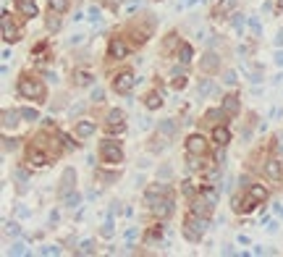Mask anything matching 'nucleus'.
Returning <instances> with one entry per match:
<instances>
[{"instance_id": "nucleus-31", "label": "nucleus", "mask_w": 283, "mask_h": 257, "mask_svg": "<svg viewBox=\"0 0 283 257\" xmlns=\"http://www.w3.org/2000/svg\"><path fill=\"white\" fill-rule=\"evenodd\" d=\"M55 137H58V139H61V142H63V145H66V147H68V150H76V147H79V142H74V139H71V137H68V134H63V131H55Z\"/></svg>"}, {"instance_id": "nucleus-16", "label": "nucleus", "mask_w": 283, "mask_h": 257, "mask_svg": "<svg viewBox=\"0 0 283 257\" xmlns=\"http://www.w3.org/2000/svg\"><path fill=\"white\" fill-rule=\"evenodd\" d=\"M212 142H215L218 147H226L231 142V131L226 128V124H220V126L212 128Z\"/></svg>"}, {"instance_id": "nucleus-45", "label": "nucleus", "mask_w": 283, "mask_h": 257, "mask_svg": "<svg viewBox=\"0 0 283 257\" xmlns=\"http://www.w3.org/2000/svg\"><path fill=\"white\" fill-rule=\"evenodd\" d=\"M176 37H178V34H168V40H165V48H163V50H171L173 45H176Z\"/></svg>"}, {"instance_id": "nucleus-49", "label": "nucleus", "mask_w": 283, "mask_h": 257, "mask_svg": "<svg viewBox=\"0 0 283 257\" xmlns=\"http://www.w3.org/2000/svg\"><path fill=\"white\" fill-rule=\"evenodd\" d=\"M102 181H115V173H100Z\"/></svg>"}, {"instance_id": "nucleus-44", "label": "nucleus", "mask_w": 283, "mask_h": 257, "mask_svg": "<svg viewBox=\"0 0 283 257\" xmlns=\"http://www.w3.org/2000/svg\"><path fill=\"white\" fill-rule=\"evenodd\" d=\"M3 150H16V139H3Z\"/></svg>"}, {"instance_id": "nucleus-33", "label": "nucleus", "mask_w": 283, "mask_h": 257, "mask_svg": "<svg viewBox=\"0 0 283 257\" xmlns=\"http://www.w3.org/2000/svg\"><path fill=\"white\" fill-rule=\"evenodd\" d=\"M58 16H61V14H55V11L50 14V18H47V29H50V32H58V29H61V18H58Z\"/></svg>"}, {"instance_id": "nucleus-17", "label": "nucleus", "mask_w": 283, "mask_h": 257, "mask_svg": "<svg viewBox=\"0 0 283 257\" xmlns=\"http://www.w3.org/2000/svg\"><path fill=\"white\" fill-rule=\"evenodd\" d=\"M165 194H168V186H165V184H152L150 189H147L144 200L150 202V205H155V202L160 200V197H165Z\"/></svg>"}, {"instance_id": "nucleus-5", "label": "nucleus", "mask_w": 283, "mask_h": 257, "mask_svg": "<svg viewBox=\"0 0 283 257\" xmlns=\"http://www.w3.org/2000/svg\"><path fill=\"white\" fill-rule=\"evenodd\" d=\"M134 84H137V79H134L131 71H121V74L113 79V89H115L118 95H128V92L134 89Z\"/></svg>"}, {"instance_id": "nucleus-22", "label": "nucleus", "mask_w": 283, "mask_h": 257, "mask_svg": "<svg viewBox=\"0 0 283 257\" xmlns=\"http://www.w3.org/2000/svg\"><path fill=\"white\" fill-rule=\"evenodd\" d=\"M144 105H147V111H157V108L163 105V95H160V92H150L144 97Z\"/></svg>"}, {"instance_id": "nucleus-54", "label": "nucleus", "mask_w": 283, "mask_h": 257, "mask_svg": "<svg viewBox=\"0 0 283 257\" xmlns=\"http://www.w3.org/2000/svg\"><path fill=\"white\" fill-rule=\"evenodd\" d=\"M278 8H281V11H283V0H278Z\"/></svg>"}, {"instance_id": "nucleus-3", "label": "nucleus", "mask_w": 283, "mask_h": 257, "mask_svg": "<svg viewBox=\"0 0 283 257\" xmlns=\"http://www.w3.org/2000/svg\"><path fill=\"white\" fill-rule=\"evenodd\" d=\"M265 200H267V189H265V186H262V184H249L247 186V197H244V205H241L244 213H252L257 205H262Z\"/></svg>"}, {"instance_id": "nucleus-26", "label": "nucleus", "mask_w": 283, "mask_h": 257, "mask_svg": "<svg viewBox=\"0 0 283 257\" xmlns=\"http://www.w3.org/2000/svg\"><path fill=\"white\" fill-rule=\"evenodd\" d=\"M160 131H163L165 137H173V134H176V121H173V118L160 121Z\"/></svg>"}, {"instance_id": "nucleus-48", "label": "nucleus", "mask_w": 283, "mask_h": 257, "mask_svg": "<svg viewBox=\"0 0 283 257\" xmlns=\"http://www.w3.org/2000/svg\"><path fill=\"white\" fill-rule=\"evenodd\" d=\"M184 194H194V189H191V181H184Z\"/></svg>"}, {"instance_id": "nucleus-25", "label": "nucleus", "mask_w": 283, "mask_h": 257, "mask_svg": "<svg viewBox=\"0 0 283 257\" xmlns=\"http://www.w3.org/2000/svg\"><path fill=\"white\" fill-rule=\"evenodd\" d=\"M74 84H79V87L92 84V74L89 71H74Z\"/></svg>"}, {"instance_id": "nucleus-4", "label": "nucleus", "mask_w": 283, "mask_h": 257, "mask_svg": "<svg viewBox=\"0 0 283 257\" xmlns=\"http://www.w3.org/2000/svg\"><path fill=\"white\" fill-rule=\"evenodd\" d=\"M100 158L105 160L108 165H118V163H124V150H121L118 142L105 139V142H100Z\"/></svg>"}, {"instance_id": "nucleus-30", "label": "nucleus", "mask_w": 283, "mask_h": 257, "mask_svg": "<svg viewBox=\"0 0 283 257\" xmlns=\"http://www.w3.org/2000/svg\"><path fill=\"white\" fill-rule=\"evenodd\" d=\"M21 118H24V121H31V124H34V121H40V113H37L34 108H21Z\"/></svg>"}, {"instance_id": "nucleus-19", "label": "nucleus", "mask_w": 283, "mask_h": 257, "mask_svg": "<svg viewBox=\"0 0 283 257\" xmlns=\"http://www.w3.org/2000/svg\"><path fill=\"white\" fill-rule=\"evenodd\" d=\"M94 131H97V126L92 121H76V137L79 139H89Z\"/></svg>"}, {"instance_id": "nucleus-28", "label": "nucleus", "mask_w": 283, "mask_h": 257, "mask_svg": "<svg viewBox=\"0 0 283 257\" xmlns=\"http://www.w3.org/2000/svg\"><path fill=\"white\" fill-rule=\"evenodd\" d=\"M50 11H55V14H66L68 11V0H47Z\"/></svg>"}, {"instance_id": "nucleus-42", "label": "nucleus", "mask_w": 283, "mask_h": 257, "mask_svg": "<svg viewBox=\"0 0 283 257\" xmlns=\"http://www.w3.org/2000/svg\"><path fill=\"white\" fill-rule=\"evenodd\" d=\"M173 87H176V89H184V87H186V76H184V74H181V76L176 74V81H173Z\"/></svg>"}, {"instance_id": "nucleus-53", "label": "nucleus", "mask_w": 283, "mask_h": 257, "mask_svg": "<svg viewBox=\"0 0 283 257\" xmlns=\"http://www.w3.org/2000/svg\"><path fill=\"white\" fill-rule=\"evenodd\" d=\"M275 139H278V147L283 150V131H281V134H278V137H275Z\"/></svg>"}, {"instance_id": "nucleus-14", "label": "nucleus", "mask_w": 283, "mask_h": 257, "mask_svg": "<svg viewBox=\"0 0 283 257\" xmlns=\"http://www.w3.org/2000/svg\"><path fill=\"white\" fill-rule=\"evenodd\" d=\"M226 118H228V113L223 111V105L220 108H210L207 113H204V121L212 126H220V124H226Z\"/></svg>"}, {"instance_id": "nucleus-9", "label": "nucleus", "mask_w": 283, "mask_h": 257, "mask_svg": "<svg viewBox=\"0 0 283 257\" xmlns=\"http://www.w3.org/2000/svg\"><path fill=\"white\" fill-rule=\"evenodd\" d=\"M74 189H76V171H74V168H66V171H63V176H61V186H58V197L68 194V192H74Z\"/></svg>"}, {"instance_id": "nucleus-20", "label": "nucleus", "mask_w": 283, "mask_h": 257, "mask_svg": "<svg viewBox=\"0 0 283 257\" xmlns=\"http://www.w3.org/2000/svg\"><path fill=\"white\" fill-rule=\"evenodd\" d=\"M218 66H220V61H218L215 53H204V55H202V71H204V74L218 71Z\"/></svg>"}, {"instance_id": "nucleus-40", "label": "nucleus", "mask_w": 283, "mask_h": 257, "mask_svg": "<svg viewBox=\"0 0 283 257\" xmlns=\"http://www.w3.org/2000/svg\"><path fill=\"white\" fill-rule=\"evenodd\" d=\"M249 27H252V32H254V34H257V37H260V34H262V29H260V21H257V18H254V16H249Z\"/></svg>"}, {"instance_id": "nucleus-7", "label": "nucleus", "mask_w": 283, "mask_h": 257, "mask_svg": "<svg viewBox=\"0 0 283 257\" xmlns=\"http://www.w3.org/2000/svg\"><path fill=\"white\" fill-rule=\"evenodd\" d=\"M186 152H189V155H204V152H207V139H204L202 134H191V137L186 139Z\"/></svg>"}, {"instance_id": "nucleus-35", "label": "nucleus", "mask_w": 283, "mask_h": 257, "mask_svg": "<svg viewBox=\"0 0 283 257\" xmlns=\"http://www.w3.org/2000/svg\"><path fill=\"white\" fill-rule=\"evenodd\" d=\"M202 194L207 197L212 205H218V192H215V189H210V186H202Z\"/></svg>"}, {"instance_id": "nucleus-23", "label": "nucleus", "mask_w": 283, "mask_h": 257, "mask_svg": "<svg viewBox=\"0 0 283 257\" xmlns=\"http://www.w3.org/2000/svg\"><path fill=\"white\" fill-rule=\"evenodd\" d=\"M18 118H21V111H3V128L16 126Z\"/></svg>"}, {"instance_id": "nucleus-8", "label": "nucleus", "mask_w": 283, "mask_h": 257, "mask_svg": "<svg viewBox=\"0 0 283 257\" xmlns=\"http://www.w3.org/2000/svg\"><path fill=\"white\" fill-rule=\"evenodd\" d=\"M27 163L31 165V168H45V165L50 163V158L42 152V147H34V145H31L29 152H27Z\"/></svg>"}, {"instance_id": "nucleus-46", "label": "nucleus", "mask_w": 283, "mask_h": 257, "mask_svg": "<svg viewBox=\"0 0 283 257\" xmlns=\"http://www.w3.org/2000/svg\"><path fill=\"white\" fill-rule=\"evenodd\" d=\"M102 97H105V92H102V89H94V92H92V100L94 102H102Z\"/></svg>"}, {"instance_id": "nucleus-32", "label": "nucleus", "mask_w": 283, "mask_h": 257, "mask_svg": "<svg viewBox=\"0 0 283 257\" xmlns=\"http://www.w3.org/2000/svg\"><path fill=\"white\" fill-rule=\"evenodd\" d=\"M236 5V0H223L220 5H218V11H215V16H223V14H228L231 8Z\"/></svg>"}, {"instance_id": "nucleus-13", "label": "nucleus", "mask_w": 283, "mask_h": 257, "mask_svg": "<svg viewBox=\"0 0 283 257\" xmlns=\"http://www.w3.org/2000/svg\"><path fill=\"white\" fill-rule=\"evenodd\" d=\"M3 40L5 42H18V29L11 27V18H8V11H3Z\"/></svg>"}, {"instance_id": "nucleus-39", "label": "nucleus", "mask_w": 283, "mask_h": 257, "mask_svg": "<svg viewBox=\"0 0 283 257\" xmlns=\"http://www.w3.org/2000/svg\"><path fill=\"white\" fill-rule=\"evenodd\" d=\"M223 81H226L228 87H236V74L234 71H226V74H223Z\"/></svg>"}, {"instance_id": "nucleus-38", "label": "nucleus", "mask_w": 283, "mask_h": 257, "mask_svg": "<svg viewBox=\"0 0 283 257\" xmlns=\"http://www.w3.org/2000/svg\"><path fill=\"white\" fill-rule=\"evenodd\" d=\"M100 234H102V236H105V239H110V236H113V221H108V223H105V226H102V228H100Z\"/></svg>"}, {"instance_id": "nucleus-37", "label": "nucleus", "mask_w": 283, "mask_h": 257, "mask_svg": "<svg viewBox=\"0 0 283 257\" xmlns=\"http://www.w3.org/2000/svg\"><path fill=\"white\" fill-rule=\"evenodd\" d=\"M121 3H124V0H105V8H108V11H113V14H118Z\"/></svg>"}, {"instance_id": "nucleus-21", "label": "nucleus", "mask_w": 283, "mask_h": 257, "mask_svg": "<svg viewBox=\"0 0 283 257\" xmlns=\"http://www.w3.org/2000/svg\"><path fill=\"white\" fill-rule=\"evenodd\" d=\"M239 97H236V95H226V97H223V111H226L228 115H236L239 113Z\"/></svg>"}, {"instance_id": "nucleus-11", "label": "nucleus", "mask_w": 283, "mask_h": 257, "mask_svg": "<svg viewBox=\"0 0 283 257\" xmlns=\"http://www.w3.org/2000/svg\"><path fill=\"white\" fill-rule=\"evenodd\" d=\"M212 208H215V205H212V202L207 200V197L202 194V192H199V197H194V200H191V213H197V215H204V218H210Z\"/></svg>"}, {"instance_id": "nucleus-50", "label": "nucleus", "mask_w": 283, "mask_h": 257, "mask_svg": "<svg viewBox=\"0 0 283 257\" xmlns=\"http://www.w3.org/2000/svg\"><path fill=\"white\" fill-rule=\"evenodd\" d=\"M89 18H92V21H97V18H100V11L92 8V11H89Z\"/></svg>"}, {"instance_id": "nucleus-6", "label": "nucleus", "mask_w": 283, "mask_h": 257, "mask_svg": "<svg viewBox=\"0 0 283 257\" xmlns=\"http://www.w3.org/2000/svg\"><path fill=\"white\" fill-rule=\"evenodd\" d=\"M262 173H265L267 181L278 184V181H281V176H283V165H281V160H275V158L265 160V165H262Z\"/></svg>"}, {"instance_id": "nucleus-29", "label": "nucleus", "mask_w": 283, "mask_h": 257, "mask_svg": "<svg viewBox=\"0 0 283 257\" xmlns=\"http://www.w3.org/2000/svg\"><path fill=\"white\" fill-rule=\"evenodd\" d=\"M76 252H79V255H94V252H97V247H94L92 239H87V241H81V247L76 249Z\"/></svg>"}, {"instance_id": "nucleus-34", "label": "nucleus", "mask_w": 283, "mask_h": 257, "mask_svg": "<svg viewBox=\"0 0 283 257\" xmlns=\"http://www.w3.org/2000/svg\"><path fill=\"white\" fill-rule=\"evenodd\" d=\"M210 92H212V81L210 79H202V81H199V97H207Z\"/></svg>"}, {"instance_id": "nucleus-12", "label": "nucleus", "mask_w": 283, "mask_h": 257, "mask_svg": "<svg viewBox=\"0 0 283 257\" xmlns=\"http://www.w3.org/2000/svg\"><path fill=\"white\" fill-rule=\"evenodd\" d=\"M108 55L115 58V61H121V58H126V55H128V45L121 40V37H113L110 45H108Z\"/></svg>"}, {"instance_id": "nucleus-36", "label": "nucleus", "mask_w": 283, "mask_h": 257, "mask_svg": "<svg viewBox=\"0 0 283 257\" xmlns=\"http://www.w3.org/2000/svg\"><path fill=\"white\" fill-rule=\"evenodd\" d=\"M160 234H163V228H160V226H155V228H152V231H147L144 241H147V244H150V241H155V239H157Z\"/></svg>"}, {"instance_id": "nucleus-2", "label": "nucleus", "mask_w": 283, "mask_h": 257, "mask_svg": "<svg viewBox=\"0 0 283 257\" xmlns=\"http://www.w3.org/2000/svg\"><path fill=\"white\" fill-rule=\"evenodd\" d=\"M18 95L24 100H45V87L40 84V79H31V76H21L18 79Z\"/></svg>"}, {"instance_id": "nucleus-52", "label": "nucleus", "mask_w": 283, "mask_h": 257, "mask_svg": "<svg viewBox=\"0 0 283 257\" xmlns=\"http://www.w3.org/2000/svg\"><path fill=\"white\" fill-rule=\"evenodd\" d=\"M16 178L18 181H27V171H16Z\"/></svg>"}, {"instance_id": "nucleus-1", "label": "nucleus", "mask_w": 283, "mask_h": 257, "mask_svg": "<svg viewBox=\"0 0 283 257\" xmlns=\"http://www.w3.org/2000/svg\"><path fill=\"white\" fill-rule=\"evenodd\" d=\"M207 228H210V223H207V218H204V215H197V213L186 215V221H184V236L189 241H199Z\"/></svg>"}, {"instance_id": "nucleus-51", "label": "nucleus", "mask_w": 283, "mask_h": 257, "mask_svg": "<svg viewBox=\"0 0 283 257\" xmlns=\"http://www.w3.org/2000/svg\"><path fill=\"white\" fill-rule=\"evenodd\" d=\"M275 63H278V66H283V50H278V53H275Z\"/></svg>"}, {"instance_id": "nucleus-43", "label": "nucleus", "mask_w": 283, "mask_h": 257, "mask_svg": "<svg viewBox=\"0 0 283 257\" xmlns=\"http://www.w3.org/2000/svg\"><path fill=\"white\" fill-rule=\"evenodd\" d=\"M42 255H61V247H53V244H50V247H42Z\"/></svg>"}, {"instance_id": "nucleus-41", "label": "nucleus", "mask_w": 283, "mask_h": 257, "mask_svg": "<svg viewBox=\"0 0 283 257\" xmlns=\"http://www.w3.org/2000/svg\"><path fill=\"white\" fill-rule=\"evenodd\" d=\"M18 223H5V234H14V236H18Z\"/></svg>"}, {"instance_id": "nucleus-15", "label": "nucleus", "mask_w": 283, "mask_h": 257, "mask_svg": "<svg viewBox=\"0 0 283 257\" xmlns=\"http://www.w3.org/2000/svg\"><path fill=\"white\" fill-rule=\"evenodd\" d=\"M152 210H155V215H157V218L171 215V210H173V197H171V194H165L163 200H157L155 205H152Z\"/></svg>"}, {"instance_id": "nucleus-24", "label": "nucleus", "mask_w": 283, "mask_h": 257, "mask_svg": "<svg viewBox=\"0 0 283 257\" xmlns=\"http://www.w3.org/2000/svg\"><path fill=\"white\" fill-rule=\"evenodd\" d=\"M191 55H194V53H191V45H189V42H181V45H178V61H181L184 66H186V63H191Z\"/></svg>"}, {"instance_id": "nucleus-27", "label": "nucleus", "mask_w": 283, "mask_h": 257, "mask_svg": "<svg viewBox=\"0 0 283 257\" xmlns=\"http://www.w3.org/2000/svg\"><path fill=\"white\" fill-rule=\"evenodd\" d=\"M61 202H63V205H68V208H76V205L81 202V197H79V192H68V194H63V197H61Z\"/></svg>"}, {"instance_id": "nucleus-10", "label": "nucleus", "mask_w": 283, "mask_h": 257, "mask_svg": "<svg viewBox=\"0 0 283 257\" xmlns=\"http://www.w3.org/2000/svg\"><path fill=\"white\" fill-rule=\"evenodd\" d=\"M108 128H110L113 134H124L126 131V115H124V111H110V113H108Z\"/></svg>"}, {"instance_id": "nucleus-47", "label": "nucleus", "mask_w": 283, "mask_h": 257, "mask_svg": "<svg viewBox=\"0 0 283 257\" xmlns=\"http://www.w3.org/2000/svg\"><path fill=\"white\" fill-rule=\"evenodd\" d=\"M24 252H27V249H24V244L16 241V244H14V255H24Z\"/></svg>"}, {"instance_id": "nucleus-18", "label": "nucleus", "mask_w": 283, "mask_h": 257, "mask_svg": "<svg viewBox=\"0 0 283 257\" xmlns=\"http://www.w3.org/2000/svg\"><path fill=\"white\" fill-rule=\"evenodd\" d=\"M16 8H18V14L21 16H27V18H34L37 14H40V8H37V3H31V0H16Z\"/></svg>"}]
</instances>
